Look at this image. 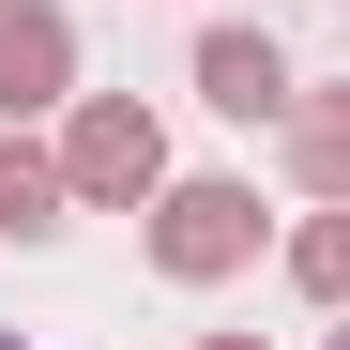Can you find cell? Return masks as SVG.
<instances>
[{
	"label": "cell",
	"mask_w": 350,
	"mask_h": 350,
	"mask_svg": "<svg viewBox=\"0 0 350 350\" xmlns=\"http://www.w3.org/2000/svg\"><path fill=\"white\" fill-rule=\"evenodd\" d=\"M77 77V31H62V0H0V107H46Z\"/></svg>",
	"instance_id": "cell-3"
},
{
	"label": "cell",
	"mask_w": 350,
	"mask_h": 350,
	"mask_svg": "<svg viewBox=\"0 0 350 350\" xmlns=\"http://www.w3.org/2000/svg\"><path fill=\"white\" fill-rule=\"evenodd\" d=\"M0 350H16V335H0Z\"/></svg>",
	"instance_id": "cell-9"
},
{
	"label": "cell",
	"mask_w": 350,
	"mask_h": 350,
	"mask_svg": "<svg viewBox=\"0 0 350 350\" xmlns=\"http://www.w3.org/2000/svg\"><path fill=\"white\" fill-rule=\"evenodd\" d=\"M213 350H259V335H213Z\"/></svg>",
	"instance_id": "cell-8"
},
{
	"label": "cell",
	"mask_w": 350,
	"mask_h": 350,
	"mask_svg": "<svg viewBox=\"0 0 350 350\" xmlns=\"http://www.w3.org/2000/svg\"><path fill=\"white\" fill-rule=\"evenodd\" d=\"M77 198V167H46V152H0V228H62Z\"/></svg>",
	"instance_id": "cell-6"
},
{
	"label": "cell",
	"mask_w": 350,
	"mask_h": 350,
	"mask_svg": "<svg viewBox=\"0 0 350 350\" xmlns=\"http://www.w3.org/2000/svg\"><path fill=\"white\" fill-rule=\"evenodd\" d=\"M198 92L228 107V122H274V107H289V62H274L259 31H213V46H198Z\"/></svg>",
	"instance_id": "cell-4"
},
{
	"label": "cell",
	"mask_w": 350,
	"mask_h": 350,
	"mask_svg": "<svg viewBox=\"0 0 350 350\" xmlns=\"http://www.w3.org/2000/svg\"><path fill=\"white\" fill-rule=\"evenodd\" d=\"M244 244H259V198L244 183H167V213H152V259L167 274H228Z\"/></svg>",
	"instance_id": "cell-2"
},
{
	"label": "cell",
	"mask_w": 350,
	"mask_h": 350,
	"mask_svg": "<svg viewBox=\"0 0 350 350\" xmlns=\"http://www.w3.org/2000/svg\"><path fill=\"white\" fill-rule=\"evenodd\" d=\"M62 167H77V198H152L167 183V137H152V107H77V137H62Z\"/></svg>",
	"instance_id": "cell-1"
},
{
	"label": "cell",
	"mask_w": 350,
	"mask_h": 350,
	"mask_svg": "<svg viewBox=\"0 0 350 350\" xmlns=\"http://www.w3.org/2000/svg\"><path fill=\"white\" fill-rule=\"evenodd\" d=\"M335 350H350V335H335Z\"/></svg>",
	"instance_id": "cell-10"
},
{
	"label": "cell",
	"mask_w": 350,
	"mask_h": 350,
	"mask_svg": "<svg viewBox=\"0 0 350 350\" xmlns=\"http://www.w3.org/2000/svg\"><path fill=\"white\" fill-rule=\"evenodd\" d=\"M289 167H305V198H350V92H320L289 122Z\"/></svg>",
	"instance_id": "cell-5"
},
{
	"label": "cell",
	"mask_w": 350,
	"mask_h": 350,
	"mask_svg": "<svg viewBox=\"0 0 350 350\" xmlns=\"http://www.w3.org/2000/svg\"><path fill=\"white\" fill-rule=\"evenodd\" d=\"M289 274H305V289H320V305H350V213H320V228H305V244H289Z\"/></svg>",
	"instance_id": "cell-7"
}]
</instances>
